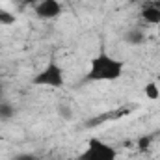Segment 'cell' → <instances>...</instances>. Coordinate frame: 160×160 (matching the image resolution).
<instances>
[{
    "instance_id": "obj_6",
    "label": "cell",
    "mask_w": 160,
    "mask_h": 160,
    "mask_svg": "<svg viewBox=\"0 0 160 160\" xmlns=\"http://www.w3.org/2000/svg\"><path fill=\"white\" fill-rule=\"evenodd\" d=\"M143 95H145V99H149V101H158L160 99V86L157 82H149V84H145V88H143Z\"/></svg>"
},
{
    "instance_id": "obj_5",
    "label": "cell",
    "mask_w": 160,
    "mask_h": 160,
    "mask_svg": "<svg viewBox=\"0 0 160 160\" xmlns=\"http://www.w3.org/2000/svg\"><path fill=\"white\" fill-rule=\"evenodd\" d=\"M140 19L145 24H160V9L153 2H145L140 9Z\"/></svg>"
},
{
    "instance_id": "obj_4",
    "label": "cell",
    "mask_w": 160,
    "mask_h": 160,
    "mask_svg": "<svg viewBox=\"0 0 160 160\" xmlns=\"http://www.w3.org/2000/svg\"><path fill=\"white\" fill-rule=\"evenodd\" d=\"M34 13L43 21L56 19L62 13V4H60V0H39L34 6Z\"/></svg>"
},
{
    "instance_id": "obj_11",
    "label": "cell",
    "mask_w": 160,
    "mask_h": 160,
    "mask_svg": "<svg viewBox=\"0 0 160 160\" xmlns=\"http://www.w3.org/2000/svg\"><path fill=\"white\" fill-rule=\"evenodd\" d=\"M136 143L132 142V140H127V142H123V147H127V149H130V147H134Z\"/></svg>"
},
{
    "instance_id": "obj_12",
    "label": "cell",
    "mask_w": 160,
    "mask_h": 160,
    "mask_svg": "<svg viewBox=\"0 0 160 160\" xmlns=\"http://www.w3.org/2000/svg\"><path fill=\"white\" fill-rule=\"evenodd\" d=\"M153 4H155V6H157V8L160 9V0H153Z\"/></svg>"
},
{
    "instance_id": "obj_3",
    "label": "cell",
    "mask_w": 160,
    "mask_h": 160,
    "mask_svg": "<svg viewBox=\"0 0 160 160\" xmlns=\"http://www.w3.org/2000/svg\"><path fill=\"white\" fill-rule=\"evenodd\" d=\"M34 84L36 86H48V88H62V86H65V71L60 63L50 62L45 65L43 71H39L34 77Z\"/></svg>"
},
{
    "instance_id": "obj_7",
    "label": "cell",
    "mask_w": 160,
    "mask_h": 160,
    "mask_svg": "<svg viewBox=\"0 0 160 160\" xmlns=\"http://www.w3.org/2000/svg\"><path fill=\"white\" fill-rule=\"evenodd\" d=\"M15 21H17L15 13H11L9 9L0 8V24H4V26H11V24H15Z\"/></svg>"
},
{
    "instance_id": "obj_9",
    "label": "cell",
    "mask_w": 160,
    "mask_h": 160,
    "mask_svg": "<svg viewBox=\"0 0 160 160\" xmlns=\"http://www.w3.org/2000/svg\"><path fill=\"white\" fill-rule=\"evenodd\" d=\"M15 2H17L19 6H32V8H34L39 0H15Z\"/></svg>"
},
{
    "instance_id": "obj_14",
    "label": "cell",
    "mask_w": 160,
    "mask_h": 160,
    "mask_svg": "<svg viewBox=\"0 0 160 160\" xmlns=\"http://www.w3.org/2000/svg\"><path fill=\"white\" fill-rule=\"evenodd\" d=\"M2 91H4V86L0 84V101H2Z\"/></svg>"
},
{
    "instance_id": "obj_8",
    "label": "cell",
    "mask_w": 160,
    "mask_h": 160,
    "mask_svg": "<svg viewBox=\"0 0 160 160\" xmlns=\"http://www.w3.org/2000/svg\"><path fill=\"white\" fill-rule=\"evenodd\" d=\"M151 142H153V136H142V138H138V142H136V149H138V151H147L149 145H151Z\"/></svg>"
},
{
    "instance_id": "obj_2",
    "label": "cell",
    "mask_w": 160,
    "mask_h": 160,
    "mask_svg": "<svg viewBox=\"0 0 160 160\" xmlns=\"http://www.w3.org/2000/svg\"><path fill=\"white\" fill-rule=\"evenodd\" d=\"M78 160H118V149L99 138H91Z\"/></svg>"
},
{
    "instance_id": "obj_10",
    "label": "cell",
    "mask_w": 160,
    "mask_h": 160,
    "mask_svg": "<svg viewBox=\"0 0 160 160\" xmlns=\"http://www.w3.org/2000/svg\"><path fill=\"white\" fill-rule=\"evenodd\" d=\"M13 160H38L36 155H17Z\"/></svg>"
},
{
    "instance_id": "obj_1",
    "label": "cell",
    "mask_w": 160,
    "mask_h": 160,
    "mask_svg": "<svg viewBox=\"0 0 160 160\" xmlns=\"http://www.w3.org/2000/svg\"><path fill=\"white\" fill-rule=\"evenodd\" d=\"M125 71V63L106 54L104 50H101L89 63V73L86 75V80L93 82V80H119Z\"/></svg>"
},
{
    "instance_id": "obj_13",
    "label": "cell",
    "mask_w": 160,
    "mask_h": 160,
    "mask_svg": "<svg viewBox=\"0 0 160 160\" xmlns=\"http://www.w3.org/2000/svg\"><path fill=\"white\" fill-rule=\"evenodd\" d=\"M128 2H132V4H138V2H147V0H128Z\"/></svg>"
}]
</instances>
